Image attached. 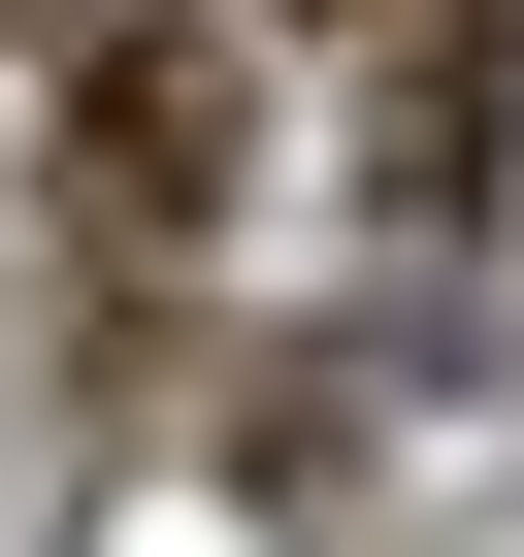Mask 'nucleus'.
Returning <instances> with one entry per match:
<instances>
[{
	"label": "nucleus",
	"mask_w": 524,
	"mask_h": 557,
	"mask_svg": "<svg viewBox=\"0 0 524 557\" xmlns=\"http://www.w3.org/2000/svg\"><path fill=\"white\" fill-rule=\"evenodd\" d=\"M66 197H99L132 262L229 230V0H99V34H66Z\"/></svg>",
	"instance_id": "nucleus-1"
}]
</instances>
